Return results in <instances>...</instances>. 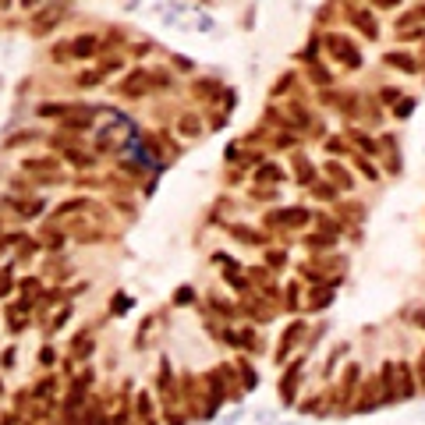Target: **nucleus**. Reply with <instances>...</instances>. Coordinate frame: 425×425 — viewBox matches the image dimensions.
<instances>
[{"mask_svg":"<svg viewBox=\"0 0 425 425\" xmlns=\"http://www.w3.org/2000/svg\"><path fill=\"white\" fill-rule=\"evenodd\" d=\"M326 43H330V50H333V54H337V57L348 64V68H358V54L351 50V43H348V39H340V36H330Z\"/></svg>","mask_w":425,"mask_h":425,"instance_id":"nucleus-1","label":"nucleus"},{"mask_svg":"<svg viewBox=\"0 0 425 425\" xmlns=\"http://www.w3.org/2000/svg\"><path fill=\"white\" fill-rule=\"evenodd\" d=\"M71 54L74 57H92L96 54V36H78L74 46H71Z\"/></svg>","mask_w":425,"mask_h":425,"instance_id":"nucleus-2","label":"nucleus"},{"mask_svg":"<svg viewBox=\"0 0 425 425\" xmlns=\"http://www.w3.org/2000/svg\"><path fill=\"white\" fill-rule=\"evenodd\" d=\"M386 64H393V68H404V71H415V61H411L408 54H386Z\"/></svg>","mask_w":425,"mask_h":425,"instance_id":"nucleus-3","label":"nucleus"},{"mask_svg":"<svg viewBox=\"0 0 425 425\" xmlns=\"http://www.w3.org/2000/svg\"><path fill=\"white\" fill-rule=\"evenodd\" d=\"M57 160H25V170H54Z\"/></svg>","mask_w":425,"mask_h":425,"instance_id":"nucleus-4","label":"nucleus"},{"mask_svg":"<svg viewBox=\"0 0 425 425\" xmlns=\"http://www.w3.org/2000/svg\"><path fill=\"white\" fill-rule=\"evenodd\" d=\"M354 21H358V25H361V29H365V32H368V36H376V21H372V14H368V18H365V14H361V11H358V14H354Z\"/></svg>","mask_w":425,"mask_h":425,"instance_id":"nucleus-5","label":"nucleus"},{"mask_svg":"<svg viewBox=\"0 0 425 425\" xmlns=\"http://www.w3.org/2000/svg\"><path fill=\"white\" fill-rule=\"evenodd\" d=\"M330 174H333V177L340 181V188H351V177H348V174H344L340 167H330Z\"/></svg>","mask_w":425,"mask_h":425,"instance_id":"nucleus-6","label":"nucleus"},{"mask_svg":"<svg viewBox=\"0 0 425 425\" xmlns=\"http://www.w3.org/2000/svg\"><path fill=\"white\" fill-rule=\"evenodd\" d=\"M195 131H199V128H195V121H192V117H184V135H195Z\"/></svg>","mask_w":425,"mask_h":425,"instance_id":"nucleus-7","label":"nucleus"}]
</instances>
